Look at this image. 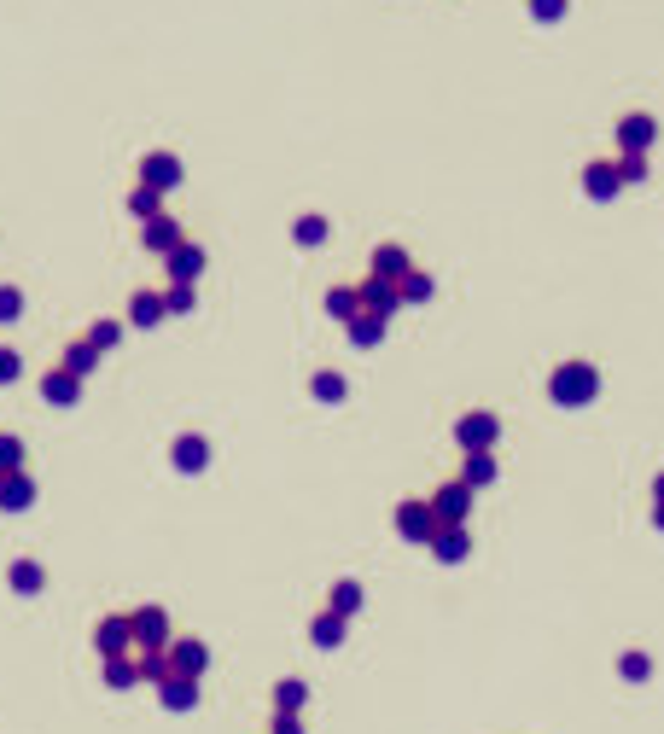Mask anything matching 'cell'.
I'll return each instance as SVG.
<instances>
[{
	"mask_svg": "<svg viewBox=\"0 0 664 734\" xmlns=\"http://www.w3.org/2000/svg\"><path fill=\"white\" fill-rule=\"evenodd\" d=\"M600 391V367L595 362H560L554 367V379H548V397L560 402V408H589Z\"/></svg>",
	"mask_w": 664,
	"mask_h": 734,
	"instance_id": "cell-1",
	"label": "cell"
},
{
	"mask_svg": "<svg viewBox=\"0 0 664 734\" xmlns=\"http://www.w3.org/2000/svg\"><path fill=\"white\" fill-rule=\"evenodd\" d=\"M443 531L432 513V501L426 496H402L397 501V536H408V542H420V548H432V536Z\"/></svg>",
	"mask_w": 664,
	"mask_h": 734,
	"instance_id": "cell-2",
	"label": "cell"
},
{
	"mask_svg": "<svg viewBox=\"0 0 664 734\" xmlns=\"http://www.w3.org/2000/svg\"><path fill=\"white\" fill-rule=\"evenodd\" d=\"M496 437H501V420L490 414V408H472V414H461V420H455V443H461L466 455L496 449Z\"/></svg>",
	"mask_w": 664,
	"mask_h": 734,
	"instance_id": "cell-3",
	"label": "cell"
},
{
	"mask_svg": "<svg viewBox=\"0 0 664 734\" xmlns=\"http://www.w3.org/2000/svg\"><path fill=\"white\" fill-rule=\"evenodd\" d=\"M472 484H461V478H449L443 490H432V513H437V525H466L472 519Z\"/></svg>",
	"mask_w": 664,
	"mask_h": 734,
	"instance_id": "cell-4",
	"label": "cell"
},
{
	"mask_svg": "<svg viewBox=\"0 0 664 734\" xmlns=\"http://www.w3.org/2000/svg\"><path fill=\"white\" fill-rule=\"evenodd\" d=\"M134 618V641H140V653H169V612L164 606H140V612H129Z\"/></svg>",
	"mask_w": 664,
	"mask_h": 734,
	"instance_id": "cell-5",
	"label": "cell"
},
{
	"mask_svg": "<svg viewBox=\"0 0 664 734\" xmlns=\"http://www.w3.org/2000/svg\"><path fill=\"white\" fill-rule=\"evenodd\" d=\"M94 647H100V659H123V653L134 647V618L129 612L100 618V624H94Z\"/></svg>",
	"mask_w": 664,
	"mask_h": 734,
	"instance_id": "cell-6",
	"label": "cell"
},
{
	"mask_svg": "<svg viewBox=\"0 0 664 734\" xmlns=\"http://www.w3.org/2000/svg\"><path fill=\"white\" fill-rule=\"evenodd\" d=\"M204 665H210V647H204L199 635H175V641H169V670H175V676H193V682H199Z\"/></svg>",
	"mask_w": 664,
	"mask_h": 734,
	"instance_id": "cell-7",
	"label": "cell"
},
{
	"mask_svg": "<svg viewBox=\"0 0 664 734\" xmlns=\"http://www.w3.org/2000/svg\"><path fill=\"white\" fill-rule=\"evenodd\" d=\"M140 181L158 187V193L181 187V158H175V152H146V158H140Z\"/></svg>",
	"mask_w": 664,
	"mask_h": 734,
	"instance_id": "cell-8",
	"label": "cell"
},
{
	"mask_svg": "<svg viewBox=\"0 0 664 734\" xmlns=\"http://www.w3.org/2000/svg\"><path fill=\"white\" fill-rule=\"evenodd\" d=\"M653 140H659V123H653L647 111H630V117L618 123V146H624V152H647Z\"/></svg>",
	"mask_w": 664,
	"mask_h": 734,
	"instance_id": "cell-9",
	"label": "cell"
},
{
	"mask_svg": "<svg viewBox=\"0 0 664 734\" xmlns=\"http://www.w3.org/2000/svg\"><path fill=\"white\" fill-rule=\"evenodd\" d=\"M140 245H146V251H158V257H169V251L181 245V222H175V216H152V222H140Z\"/></svg>",
	"mask_w": 664,
	"mask_h": 734,
	"instance_id": "cell-10",
	"label": "cell"
},
{
	"mask_svg": "<svg viewBox=\"0 0 664 734\" xmlns=\"http://www.w3.org/2000/svg\"><path fill=\"white\" fill-rule=\"evenodd\" d=\"M408 268H414V257H408L402 245H379V251H373V263H367V274H373V280H391V286H402V274H408Z\"/></svg>",
	"mask_w": 664,
	"mask_h": 734,
	"instance_id": "cell-11",
	"label": "cell"
},
{
	"mask_svg": "<svg viewBox=\"0 0 664 734\" xmlns=\"http://www.w3.org/2000/svg\"><path fill=\"white\" fill-rule=\"evenodd\" d=\"M432 554L443 566H461L466 554H472V531H466V525H443V531L432 536Z\"/></svg>",
	"mask_w": 664,
	"mask_h": 734,
	"instance_id": "cell-12",
	"label": "cell"
},
{
	"mask_svg": "<svg viewBox=\"0 0 664 734\" xmlns=\"http://www.w3.org/2000/svg\"><path fill=\"white\" fill-rule=\"evenodd\" d=\"M41 397L59 402V408H70V402L82 397V379H76L70 367H47V373H41Z\"/></svg>",
	"mask_w": 664,
	"mask_h": 734,
	"instance_id": "cell-13",
	"label": "cell"
},
{
	"mask_svg": "<svg viewBox=\"0 0 664 734\" xmlns=\"http://www.w3.org/2000/svg\"><path fill=\"white\" fill-rule=\"evenodd\" d=\"M199 274H204V251H199V245H187V239H181V245L169 251V280H175V286H193Z\"/></svg>",
	"mask_w": 664,
	"mask_h": 734,
	"instance_id": "cell-14",
	"label": "cell"
},
{
	"mask_svg": "<svg viewBox=\"0 0 664 734\" xmlns=\"http://www.w3.org/2000/svg\"><path fill=\"white\" fill-rule=\"evenodd\" d=\"M618 187H624V175H618V164H606V158H600V164H589L583 169V193H589V199H612V193H618Z\"/></svg>",
	"mask_w": 664,
	"mask_h": 734,
	"instance_id": "cell-15",
	"label": "cell"
},
{
	"mask_svg": "<svg viewBox=\"0 0 664 734\" xmlns=\"http://www.w3.org/2000/svg\"><path fill=\"white\" fill-rule=\"evenodd\" d=\"M158 700H164V711H193L199 705V682L193 676H164L158 682Z\"/></svg>",
	"mask_w": 664,
	"mask_h": 734,
	"instance_id": "cell-16",
	"label": "cell"
},
{
	"mask_svg": "<svg viewBox=\"0 0 664 734\" xmlns=\"http://www.w3.org/2000/svg\"><path fill=\"white\" fill-rule=\"evenodd\" d=\"M397 286H391V280H373V274H367L362 280V309L367 315H385V321H391V315H397Z\"/></svg>",
	"mask_w": 664,
	"mask_h": 734,
	"instance_id": "cell-17",
	"label": "cell"
},
{
	"mask_svg": "<svg viewBox=\"0 0 664 734\" xmlns=\"http://www.w3.org/2000/svg\"><path fill=\"white\" fill-rule=\"evenodd\" d=\"M30 501H35V478H30V472H6V478H0V507H6V513H24Z\"/></svg>",
	"mask_w": 664,
	"mask_h": 734,
	"instance_id": "cell-18",
	"label": "cell"
},
{
	"mask_svg": "<svg viewBox=\"0 0 664 734\" xmlns=\"http://www.w3.org/2000/svg\"><path fill=\"white\" fill-rule=\"evenodd\" d=\"M169 461H175V472H204L210 467V443H204V437H175Z\"/></svg>",
	"mask_w": 664,
	"mask_h": 734,
	"instance_id": "cell-19",
	"label": "cell"
},
{
	"mask_svg": "<svg viewBox=\"0 0 664 734\" xmlns=\"http://www.w3.org/2000/svg\"><path fill=\"white\" fill-rule=\"evenodd\" d=\"M327 315L350 327V321L362 315V286H332V292H327Z\"/></svg>",
	"mask_w": 664,
	"mask_h": 734,
	"instance_id": "cell-20",
	"label": "cell"
},
{
	"mask_svg": "<svg viewBox=\"0 0 664 734\" xmlns=\"http://www.w3.org/2000/svg\"><path fill=\"white\" fill-rule=\"evenodd\" d=\"M327 612H338V618L362 612V583H356V577H338V583L327 589Z\"/></svg>",
	"mask_w": 664,
	"mask_h": 734,
	"instance_id": "cell-21",
	"label": "cell"
},
{
	"mask_svg": "<svg viewBox=\"0 0 664 734\" xmlns=\"http://www.w3.org/2000/svg\"><path fill=\"white\" fill-rule=\"evenodd\" d=\"M164 315H169V309H164L158 292H134V298H129V321H134V327H158Z\"/></svg>",
	"mask_w": 664,
	"mask_h": 734,
	"instance_id": "cell-22",
	"label": "cell"
},
{
	"mask_svg": "<svg viewBox=\"0 0 664 734\" xmlns=\"http://www.w3.org/2000/svg\"><path fill=\"white\" fill-rule=\"evenodd\" d=\"M59 367H70L76 379H88V373L100 367V350H94L88 338H76V344H65V356H59Z\"/></svg>",
	"mask_w": 664,
	"mask_h": 734,
	"instance_id": "cell-23",
	"label": "cell"
},
{
	"mask_svg": "<svg viewBox=\"0 0 664 734\" xmlns=\"http://www.w3.org/2000/svg\"><path fill=\"white\" fill-rule=\"evenodd\" d=\"M496 455H490V449H484V455H466L461 461V484H472V490H484V484H496Z\"/></svg>",
	"mask_w": 664,
	"mask_h": 734,
	"instance_id": "cell-24",
	"label": "cell"
},
{
	"mask_svg": "<svg viewBox=\"0 0 664 734\" xmlns=\"http://www.w3.org/2000/svg\"><path fill=\"white\" fill-rule=\"evenodd\" d=\"M6 583H12L18 595H41V583H47V571L35 566V560H12V566H6Z\"/></svg>",
	"mask_w": 664,
	"mask_h": 734,
	"instance_id": "cell-25",
	"label": "cell"
},
{
	"mask_svg": "<svg viewBox=\"0 0 664 734\" xmlns=\"http://www.w3.org/2000/svg\"><path fill=\"white\" fill-rule=\"evenodd\" d=\"M344 333H350V344H356V350H373V344L385 338V315H367V309H362V315H356Z\"/></svg>",
	"mask_w": 664,
	"mask_h": 734,
	"instance_id": "cell-26",
	"label": "cell"
},
{
	"mask_svg": "<svg viewBox=\"0 0 664 734\" xmlns=\"http://www.w3.org/2000/svg\"><path fill=\"white\" fill-rule=\"evenodd\" d=\"M309 641H315V647H344V618H338V612H321V618H315V624H309Z\"/></svg>",
	"mask_w": 664,
	"mask_h": 734,
	"instance_id": "cell-27",
	"label": "cell"
},
{
	"mask_svg": "<svg viewBox=\"0 0 664 734\" xmlns=\"http://www.w3.org/2000/svg\"><path fill=\"white\" fill-rule=\"evenodd\" d=\"M129 210H134V216H140V222H152V216H164V193L140 181V187H134V193H129Z\"/></svg>",
	"mask_w": 664,
	"mask_h": 734,
	"instance_id": "cell-28",
	"label": "cell"
},
{
	"mask_svg": "<svg viewBox=\"0 0 664 734\" xmlns=\"http://www.w3.org/2000/svg\"><path fill=\"white\" fill-rule=\"evenodd\" d=\"M397 298H402V303H426V298H432V274L408 268V274H402V286H397Z\"/></svg>",
	"mask_w": 664,
	"mask_h": 734,
	"instance_id": "cell-29",
	"label": "cell"
},
{
	"mask_svg": "<svg viewBox=\"0 0 664 734\" xmlns=\"http://www.w3.org/2000/svg\"><path fill=\"white\" fill-rule=\"evenodd\" d=\"M303 694H309V688H303L298 676H286V682H274V711H292V717H298Z\"/></svg>",
	"mask_w": 664,
	"mask_h": 734,
	"instance_id": "cell-30",
	"label": "cell"
},
{
	"mask_svg": "<svg viewBox=\"0 0 664 734\" xmlns=\"http://www.w3.org/2000/svg\"><path fill=\"white\" fill-rule=\"evenodd\" d=\"M309 391H315V402H344L350 385H344V373H315V379H309Z\"/></svg>",
	"mask_w": 664,
	"mask_h": 734,
	"instance_id": "cell-31",
	"label": "cell"
},
{
	"mask_svg": "<svg viewBox=\"0 0 664 734\" xmlns=\"http://www.w3.org/2000/svg\"><path fill=\"white\" fill-rule=\"evenodd\" d=\"M134 665H140V676H146V682H164V676H175V670H169V653H134Z\"/></svg>",
	"mask_w": 664,
	"mask_h": 734,
	"instance_id": "cell-32",
	"label": "cell"
},
{
	"mask_svg": "<svg viewBox=\"0 0 664 734\" xmlns=\"http://www.w3.org/2000/svg\"><path fill=\"white\" fill-rule=\"evenodd\" d=\"M0 472H24V437H0Z\"/></svg>",
	"mask_w": 664,
	"mask_h": 734,
	"instance_id": "cell-33",
	"label": "cell"
},
{
	"mask_svg": "<svg viewBox=\"0 0 664 734\" xmlns=\"http://www.w3.org/2000/svg\"><path fill=\"white\" fill-rule=\"evenodd\" d=\"M117 338H123V327H117V321H94V327H88V344H94V350H117Z\"/></svg>",
	"mask_w": 664,
	"mask_h": 734,
	"instance_id": "cell-34",
	"label": "cell"
},
{
	"mask_svg": "<svg viewBox=\"0 0 664 734\" xmlns=\"http://www.w3.org/2000/svg\"><path fill=\"white\" fill-rule=\"evenodd\" d=\"M134 676H140V665H134V659H105V682H111V688H129Z\"/></svg>",
	"mask_w": 664,
	"mask_h": 734,
	"instance_id": "cell-35",
	"label": "cell"
},
{
	"mask_svg": "<svg viewBox=\"0 0 664 734\" xmlns=\"http://www.w3.org/2000/svg\"><path fill=\"white\" fill-rule=\"evenodd\" d=\"M193 303H199V298H193V286H169V292H164L169 315H193Z\"/></svg>",
	"mask_w": 664,
	"mask_h": 734,
	"instance_id": "cell-36",
	"label": "cell"
},
{
	"mask_svg": "<svg viewBox=\"0 0 664 734\" xmlns=\"http://www.w3.org/2000/svg\"><path fill=\"white\" fill-rule=\"evenodd\" d=\"M292 234H298V245H321V239H327V222H321V216H298Z\"/></svg>",
	"mask_w": 664,
	"mask_h": 734,
	"instance_id": "cell-37",
	"label": "cell"
},
{
	"mask_svg": "<svg viewBox=\"0 0 664 734\" xmlns=\"http://www.w3.org/2000/svg\"><path fill=\"white\" fill-rule=\"evenodd\" d=\"M18 315H24V292H18V286H0V327L18 321Z\"/></svg>",
	"mask_w": 664,
	"mask_h": 734,
	"instance_id": "cell-38",
	"label": "cell"
},
{
	"mask_svg": "<svg viewBox=\"0 0 664 734\" xmlns=\"http://www.w3.org/2000/svg\"><path fill=\"white\" fill-rule=\"evenodd\" d=\"M565 6H571V0H531V18L536 24H560Z\"/></svg>",
	"mask_w": 664,
	"mask_h": 734,
	"instance_id": "cell-39",
	"label": "cell"
},
{
	"mask_svg": "<svg viewBox=\"0 0 664 734\" xmlns=\"http://www.w3.org/2000/svg\"><path fill=\"white\" fill-rule=\"evenodd\" d=\"M618 175H624V181H647V152H624V158H618Z\"/></svg>",
	"mask_w": 664,
	"mask_h": 734,
	"instance_id": "cell-40",
	"label": "cell"
},
{
	"mask_svg": "<svg viewBox=\"0 0 664 734\" xmlns=\"http://www.w3.org/2000/svg\"><path fill=\"white\" fill-rule=\"evenodd\" d=\"M647 670H653V659H647V653H624V676H630V682H641Z\"/></svg>",
	"mask_w": 664,
	"mask_h": 734,
	"instance_id": "cell-41",
	"label": "cell"
},
{
	"mask_svg": "<svg viewBox=\"0 0 664 734\" xmlns=\"http://www.w3.org/2000/svg\"><path fill=\"white\" fill-rule=\"evenodd\" d=\"M24 373V362H18V350H0V385H12Z\"/></svg>",
	"mask_w": 664,
	"mask_h": 734,
	"instance_id": "cell-42",
	"label": "cell"
},
{
	"mask_svg": "<svg viewBox=\"0 0 664 734\" xmlns=\"http://www.w3.org/2000/svg\"><path fill=\"white\" fill-rule=\"evenodd\" d=\"M274 734H303V723L292 711H274Z\"/></svg>",
	"mask_w": 664,
	"mask_h": 734,
	"instance_id": "cell-43",
	"label": "cell"
},
{
	"mask_svg": "<svg viewBox=\"0 0 664 734\" xmlns=\"http://www.w3.org/2000/svg\"><path fill=\"white\" fill-rule=\"evenodd\" d=\"M653 525L664 531V501H653Z\"/></svg>",
	"mask_w": 664,
	"mask_h": 734,
	"instance_id": "cell-44",
	"label": "cell"
},
{
	"mask_svg": "<svg viewBox=\"0 0 664 734\" xmlns=\"http://www.w3.org/2000/svg\"><path fill=\"white\" fill-rule=\"evenodd\" d=\"M653 501H664V472H659V484H653Z\"/></svg>",
	"mask_w": 664,
	"mask_h": 734,
	"instance_id": "cell-45",
	"label": "cell"
},
{
	"mask_svg": "<svg viewBox=\"0 0 664 734\" xmlns=\"http://www.w3.org/2000/svg\"><path fill=\"white\" fill-rule=\"evenodd\" d=\"M0 478H6V472H0Z\"/></svg>",
	"mask_w": 664,
	"mask_h": 734,
	"instance_id": "cell-46",
	"label": "cell"
}]
</instances>
